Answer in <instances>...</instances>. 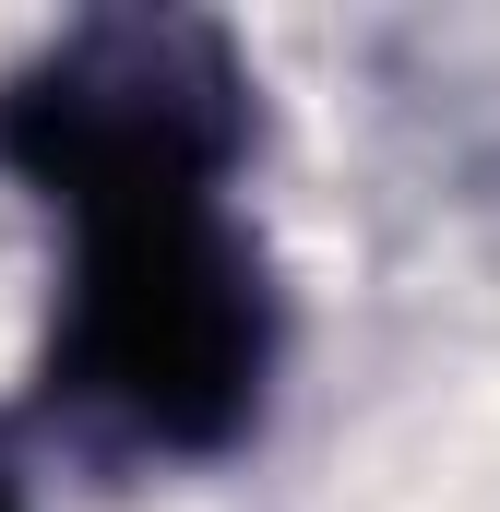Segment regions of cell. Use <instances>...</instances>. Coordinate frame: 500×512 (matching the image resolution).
I'll use <instances>...</instances> for the list:
<instances>
[{
    "mask_svg": "<svg viewBox=\"0 0 500 512\" xmlns=\"http://www.w3.org/2000/svg\"><path fill=\"white\" fill-rule=\"evenodd\" d=\"M0 512H24V501H12V489H0Z\"/></svg>",
    "mask_w": 500,
    "mask_h": 512,
    "instance_id": "3957f363",
    "label": "cell"
},
{
    "mask_svg": "<svg viewBox=\"0 0 500 512\" xmlns=\"http://www.w3.org/2000/svg\"><path fill=\"white\" fill-rule=\"evenodd\" d=\"M60 393L155 453H227L274 370V298L227 191H155L72 215L60 286Z\"/></svg>",
    "mask_w": 500,
    "mask_h": 512,
    "instance_id": "6da1fadb",
    "label": "cell"
},
{
    "mask_svg": "<svg viewBox=\"0 0 500 512\" xmlns=\"http://www.w3.org/2000/svg\"><path fill=\"white\" fill-rule=\"evenodd\" d=\"M239 143H250L239 48L215 24H179V12H96L0 84V155L60 215L227 191Z\"/></svg>",
    "mask_w": 500,
    "mask_h": 512,
    "instance_id": "7a4b0ae2",
    "label": "cell"
}]
</instances>
